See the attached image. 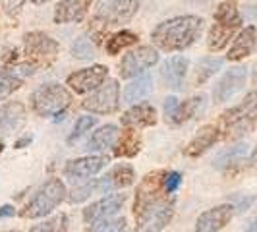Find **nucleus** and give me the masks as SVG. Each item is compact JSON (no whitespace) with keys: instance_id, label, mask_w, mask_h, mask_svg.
<instances>
[{"instance_id":"nucleus-1","label":"nucleus","mask_w":257,"mask_h":232,"mask_svg":"<svg viewBox=\"0 0 257 232\" xmlns=\"http://www.w3.org/2000/svg\"><path fill=\"white\" fill-rule=\"evenodd\" d=\"M203 18L199 16H178L167 20L153 29L151 39L161 51L176 52L192 47L203 31Z\"/></svg>"},{"instance_id":"nucleus-2","label":"nucleus","mask_w":257,"mask_h":232,"mask_svg":"<svg viewBox=\"0 0 257 232\" xmlns=\"http://www.w3.org/2000/svg\"><path fill=\"white\" fill-rule=\"evenodd\" d=\"M60 51L58 43L52 37H49L43 31H31L24 35V54H26V62L24 64L12 66L20 76L33 74L39 68H47L56 60V54Z\"/></svg>"},{"instance_id":"nucleus-3","label":"nucleus","mask_w":257,"mask_h":232,"mask_svg":"<svg viewBox=\"0 0 257 232\" xmlns=\"http://www.w3.org/2000/svg\"><path fill=\"white\" fill-rule=\"evenodd\" d=\"M257 124V95L249 93L244 101L220 114L219 130L224 140H238L249 134Z\"/></svg>"},{"instance_id":"nucleus-4","label":"nucleus","mask_w":257,"mask_h":232,"mask_svg":"<svg viewBox=\"0 0 257 232\" xmlns=\"http://www.w3.org/2000/svg\"><path fill=\"white\" fill-rule=\"evenodd\" d=\"M213 18H215V24L209 31L207 47H209V51L220 52L230 43V39L236 35V31L242 26V16L238 12L236 0L220 2L213 14Z\"/></svg>"},{"instance_id":"nucleus-5","label":"nucleus","mask_w":257,"mask_h":232,"mask_svg":"<svg viewBox=\"0 0 257 232\" xmlns=\"http://www.w3.org/2000/svg\"><path fill=\"white\" fill-rule=\"evenodd\" d=\"M140 10V0H101L91 20V29L103 37L108 27H118L130 22Z\"/></svg>"},{"instance_id":"nucleus-6","label":"nucleus","mask_w":257,"mask_h":232,"mask_svg":"<svg viewBox=\"0 0 257 232\" xmlns=\"http://www.w3.org/2000/svg\"><path fill=\"white\" fill-rule=\"evenodd\" d=\"M66 186L60 178H49L37 192L31 195V199L22 209L24 219H41L52 213L56 207L64 201Z\"/></svg>"},{"instance_id":"nucleus-7","label":"nucleus","mask_w":257,"mask_h":232,"mask_svg":"<svg viewBox=\"0 0 257 232\" xmlns=\"http://www.w3.org/2000/svg\"><path fill=\"white\" fill-rule=\"evenodd\" d=\"M136 215V232H161L174 217V199L161 197L147 205L134 209Z\"/></svg>"},{"instance_id":"nucleus-8","label":"nucleus","mask_w":257,"mask_h":232,"mask_svg":"<svg viewBox=\"0 0 257 232\" xmlns=\"http://www.w3.org/2000/svg\"><path fill=\"white\" fill-rule=\"evenodd\" d=\"M72 103V95L60 83H45L31 95V108L39 116H56Z\"/></svg>"},{"instance_id":"nucleus-9","label":"nucleus","mask_w":257,"mask_h":232,"mask_svg":"<svg viewBox=\"0 0 257 232\" xmlns=\"http://www.w3.org/2000/svg\"><path fill=\"white\" fill-rule=\"evenodd\" d=\"M120 104V85L116 79H106L95 93L83 101V108L93 114H112Z\"/></svg>"},{"instance_id":"nucleus-10","label":"nucleus","mask_w":257,"mask_h":232,"mask_svg":"<svg viewBox=\"0 0 257 232\" xmlns=\"http://www.w3.org/2000/svg\"><path fill=\"white\" fill-rule=\"evenodd\" d=\"M159 62V52L153 47H138L136 51H130L128 54L122 56L120 60V77L122 79H130V77H136L138 74L145 72L147 68H151Z\"/></svg>"},{"instance_id":"nucleus-11","label":"nucleus","mask_w":257,"mask_h":232,"mask_svg":"<svg viewBox=\"0 0 257 232\" xmlns=\"http://www.w3.org/2000/svg\"><path fill=\"white\" fill-rule=\"evenodd\" d=\"M106 77H108V68L103 64H95L70 74L66 83L76 93H87V91L99 89L106 81Z\"/></svg>"},{"instance_id":"nucleus-12","label":"nucleus","mask_w":257,"mask_h":232,"mask_svg":"<svg viewBox=\"0 0 257 232\" xmlns=\"http://www.w3.org/2000/svg\"><path fill=\"white\" fill-rule=\"evenodd\" d=\"M110 163V159L106 155H89V157H81L74 159L64 167V176L68 180H87L93 174L101 172L106 165Z\"/></svg>"},{"instance_id":"nucleus-13","label":"nucleus","mask_w":257,"mask_h":232,"mask_svg":"<svg viewBox=\"0 0 257 232\" xmlns=\"http://www.w3.org/2000/svg\"><path fill=\"white\" fill-rule=\"evenodd\" d=\"M245 77H247V68L245 66H234L230 68L224 76L220 77V81L213 89V101L217 104L226 103L232 99L238 91L245 85Z\"/></svg>"},{"instance_id":"nucleus-14","label":"nucleus","mask_w":257,"mask_h":232,"mask_svg":"<svg viewBox=\"0 0 257 232\" xmlns=\"http://www.w3.org/2000/svg\"><path fill=\"white\" fill-rule=\"evenodd\" d=\"M126 203V195L124 193H112V195H106L101 201H95L89 207L83 209V220L87 224H95V222H101L104 219H110L112 215H116Z\"/></svg>"},{"instance_id":"nucleus-15","label":"nucleus","mask_w":257,"mask_h":232,"mask_svg":"<svg viewBox=\"0 0 257 232\" xmlns=\"http://www.w3.org/2000/svg\"><path fill=\"white\" fill-rule=\"evenodd\" d=\"M234 213H236V207L232 205V203H222V205L213 207V209H209V211L199 215V219L195 222V232L222 230L232 220Z\"/></svg>"},{"instance_id":"nucleus-16","label":"nucleus","mask_w":257,"mask_h":232,"mask_svg":"<svg viewBox=\"0 0 257 232\" xmlns=\"http://www.w3.org/2000/svg\"><path fill=\"white\" fill-rule=\"evenodd\" d=\"M134 180H136L134 168L130 167V165H126V163H120L114 168H110V172H106L103 178H97L95 180V190H97V193L122 190V188L132 186Z\"/></svg>"},{"instance_id":"nucleus-17","label":"nucleus","mask_w":257,"mask_h":232,"mask_svg":"<svg viewBox=\"0 0 257 232\" xmlns=\"http://www.w3.org/2000/svg\"><path fill=\"white\" fill-rule=\"evenodd\" d=\"M188 66H190V60L186 56L176 54V56L168 58L167 62L163 64V70H161L163 83L170 89H182L186 74H188Z\"/></svg>"},{"instance_id":"nucleus-18","label":"nucleus","mask_w":257,"mask_h":232,"mask_svg":"<svg viewBox=\"0 0 257 232\" xmlns=\"http://www.w3.org/2000/svg\"><path fill=\"white\" fill-rule=\"evenodd\" d=\"M93 0H62L54 10L56 24H77L91 10Z\"/></svg>"},{"instance_id":"nucleus-19","label":"nucleus","mask_w":257,"mask_h":232,"mask_svg":"<svg viewBox=\"0 0 257 232\" xmlns=\"http://www.w3.org/2000/svg\"><path fill=\"white\" fill-rule=\"evenodd\" d=\"M24 124H26V106L20 101H10L0 106V136L14 134Z\"/></svg>"},{"instance_id":"nucleus-20","label":"nucleus","mask_w":257,"mask_h":232,"mask_svg":"<svg viewBox=\"0 0 257 232\" xmlns=\"http://www.w3.org/2000/svg\"><path fill=\"white\" fill-rule=\"evenodd\" d=\"M219 140H220L219 126L207 124V126H203V128L195 134V138H193L192 142L188 143V147L184 149V155L186 157H199V155H203L205 151H209Z\"/></svg>"},{"instance_id":"nucleus-21","label":"nucleus","mask_w":257,"mask_h":232,"mask_svg":"<svg viewBox=\"0 0 257 232\" xmlns=\"http://www.w3.org/2000/svg\"><path fill=\"white\" fill-rule=\"evenodd\" d=\"M122 118V124L126 128H147V126H155L157 124V110L153 104L149 103H138L126 110Z\"/></svg>"},{"instance_id":"nucleus-22","label":"nucleus","mask_w":257,"mask_h":232,"mask_svg":"<svg viewBox=\"0 0 257 232\" xmlns=\"http://www.w3.org/2000/svg\"><path fill=\"white\" fill-rule=\"evenodd\" d=\"M255 43H257V29L255 26H247L240 31V35L234 39L230 51L226 54V58L230 62H238L245 56H249L251 52L255 51Z\"/></svg>"},{"instance_id":"nucleus-23","label":"nucleus","mask_w":257,"mask_h":232,"mask_svg":"<svg viewBox=\"0 0 257 232\" xmlns=\"http://www.w3.org/2000/svg\"><path fill=\"white\" fill-rule=\"evenodd\" d=\"M153 93V77L151 76H142L134 81H130L124 89V103L136 104L147 99Z\"/></svg>"},{"instance_id":"nucleus-24","label":"nucleus","mask_w":257,"mask_h":232,"mask_svg":"<svg viewBox=\"0 0 257 232\" xmlns=\"http://www.w3.org/2000/svg\"><path fill=\"white\" fill-rule=\"evenodd\" d=\"M142 149V138L140 134L136 132V128H126L122 132L120 140L114 147V155L116 157H136Z\"/></svg>"},{"instance_id":"nucleus-25","label":"nucleus","mask_w":257,"mask_h":232,"mask_svg":"<svg viewBox=\"0 0 257 232\" xmlns=\"http://www.w3.org/2000/svg\"><path fill=\"white\" fill-rule=\"evenodd\" d=\"M207 104V97L205 95H195V97H190L188 101L178 104V110H176V116H174V124H184L188 120H192L195 116L201 114V110L205 108Z\"/></svg>"},{"instance_id":"nucleus-26","label":"nucleus","mask_w":257,"mask_h":232,"mask_svg":"<svg viewBox=\"0 0 257 232\" xmlns=\"http://www.w3.org/2000/svg\"><path fill=\"white\" fill-rule=\"evenodd\" d=\"M116 138H118V128L114 124H106V126L99 128L91 136L87 149L89 151H106L116 143Z\"/></svg>"},{"instance_id":"nucleus-27","label":"nucleus","mask_w":257,"mask_h":232,"mask_svg":"<svg viewBox=\"0 0 257 232\" xmlns=\"http://www.w3.org/2000/svg\"><path fill=\"white\" fill-rule=\"evenodd\" d=\"M222 62H224V60L219 58V56H207V58H201V60L197 62V68H195L193 83H195V85H203L205 81H209V79L222 68Z\"/></svg>"},{"instance_id":"nucleus-28","label":"nucleus","mask_w":257,"mask_h":232,"mask_svg":"<svg viewBox=\"0 0 257 232\" xmlns=\"http://www.w3.org/2000/svg\"><path fill=\"white\" fill-rule=\"evenodd\" d=\"M22 76L14 70L12 66L8 68H0V101L10 97L14 91H18L22 87Z\"/></svg>"},{"instance_id":"nucleus-29","label":"nucleus","mask_w":257,"mask_h":232,"mask_svg":"<svg viewBox=\"0 0 257 232\" xmlns=\"http://www.w3.org/2000/svg\"><path fill=\"white\" fill-rule=\"evenodd\" d=\"M245 153H247V145H245V143H238V145H234V147H228V149H224L222 153H219V157L215 159V167L217 168L234 167V165H238V163L244 159Z\"/></svg>"},{"instance_id":"nucleus-30","label":"nucleus","mask_w":257,"mask_h":232,"mask_svg":"<svg viewBox=\"0 0 257 232\" xmlns=\"http://www.w3.org/2000/svg\"><path fill=\"white\" fill-rule=\"evenodd\" d=\"M138 39L140 37H138L134 31L122 29V31H118V33H114V35H110V37L106 39V52H108V54H118L122 49L136 45Z\"/></svg>"},{"instance_id":"nucleus-31","label":"nucleus","mask_w":257,"mask_h":232,"mask_svg":"<svg viewBox=\"0 0 257 232\" xmlns=\"http://www.w3.org/2000/svg\"><path fill=\"white\" fill-rule=\"evenodd\" d=\"M93 37L89 35H81L76 39V43L72 45V54L79 60H91L97 56V41H91Z\"/></svg>"},{"instance_id":"nucleus-32","label":"nucleus","mask_w":257,"mask_h":232,"mask_svg":"<svg viewBox=\"0 0 257 232\" xmlns=\"http://www.w3.org/2000/svg\"><path fill=\"white\" fill-rule=\"evenodd\" d=\"M29 232H68V215L60 213L35 224Z\"/></svg>"},{"instance_id":"nucleus-33","label":"nucleus","mask_w":257,"mask_h":232,"mask_svg":"<svg viewBox=\"0 0 257 232\" xmlns=\"http://www.w3.org/2000/svg\"><path fill=\"white\" fill-rule=\"evenodd\" d=\"M95 124H97V118H95V116H79L76 126H74V132H72L70 138H68V143H70V145L76 143L81 136H85L87 132H91V128H95Z\"/></svg>"},{"instance_id":"nucleus-34","label":"nucleus","mask_w":257,"mask_h":232,"mask_svg":"<svg viewBox=\"0 0 257 232\" xmlns=\"http://www.w3.org/2000/svg\"><path fill=\"white\" fill-rule=\"evenodd\" d=\"M89 232H126V219H104L95 222Z\"/></svg>"},{"instance_id":"nucleus-35","label":"nucleus","mask_w":257,"mask_h":232,"mask_svg":"<svg viewBox=\"0 0 257 232\" xmlns=\"http://www.w3.org/2000/svg\"><path fill=\"white\" fill-rule=\"evenodd\" d=\"M93 193H97V190H95V180L87 182V184H83V186L76 188L74 192L68 195V201H70V203H81V201H85V199H87L89 195H93Z\"/></svg>"},{"instance_id":"nucleus-36","label":"nucleus","mask_w":257,"mask_h":232,"mask_svg":"<svg viewBox=\"0 0 257 232\" xmlns=\"http://www.w3.org/2000/svg\"><path fill=\"white\" fill-rule=\"evenodd\" d=\"M182 184V174L180 172H176V170H172V172H167V176H165V192L170 195V193H174L178 188H180Z\"/></svg>"},{"instance_id":"nucleus-37","label":"nucleus","mask_w":257,"mask_h":232,"mask_svg":"<svg viewBox=\"0 0 257 232\" xmlns=\"http://www.w3.org/2000/svg\"><path fill=\"white\" fill-rule=\"evenodd\" d=\"M178 99L176 97H167L165 99V118H167V122H174V116H176V110H178Z\"/></svg>"},{"instance_id":"nucleus-38","label":"nucleus","mask_w":257,"mask_h":232,"mask_svg":"<svg viewBox=\"0 0 257 232\" xmlns=\"http://www.w3.org/2000/svg\"><path fill=\"white\" fill-rule=\"evenodd\" d=\"M230 199L236 203L234 207H236V211H238V213H244L245 209H249V205L255 201V197H253V195H249V197H244V195H232Z\"/></svg>"},{"instance_id":"nucleus-39","label":"nucleus","mask_w":257,"mask_h":232,"mask_svg":"<svg viewBox=\"0 0 257 232\" xmlns=\"http://www.w3.org/2000/svg\"><path fill=\"white\" fill-rule=\"evenodd\" d=\"M24 2L26 0H2V8L8 16H16L20 12V8L24 6Z\"/></svg>"},{"instance_id":"nucleus-40","label":"nucleus","mask_w":257,"mask_h":232,"mask_svg":"<svg viewBox=\"0 0 257 232\" xmlns=\"http://www.w3.org/2000/svg\"><path fill=\"white\" fill-rule=\"evenodd\" d=\"M31 142H33V138H31V136H24V138H20L18 142L14 143V147H16V149H24V147H27Z\"/></svg>"},{"instance_id":"nucleus-41","label":"nucleus","mask_w":257,"mask_h":232,"mask_svg":"<svg viewBox=\"0 0 257 232\" xmlns=\"http://www.w3.org/2000/svg\"><path fill=\"white\" fill-rule=\"evenodd\" d=\"M16 213V209L12 205H2L0 207V219H6V217H12Z\"/></svg>"},{"instance_id":"nucleus-42","label":"nucleus","mask_w":257,"mask_h":232,"mask_svg":"<svg viewBox=\"0 0 257 232\" xmlns=\"http://www.w3.org/2000/svg\"><path fill=\"white\" fill-rule=\"evenodd\" d=\"M249 163H251L253 167H257V147L253 149V153H251V157H249Z\"/></svg>"},{"instance_id":"nucleus-43","label":"nucleus","mask_w":257,"mask_h":232,"mask_svg":"<svg viewBox=\"0 0 257 232\" xmlns=\"http://www.w3.org/2000/svg\"><path fill=\"white\" fill-rule=\"evenodd\" d=\"M245 232H257V219L253 220L249 226H247V230H245Z\"/></svg>"},{"instance_id":"nucleus-44","label":"nucleus","mask_w":257,"mask_h":232,"mask_svg":"<svg viewBox=\"0 0 257 232\" xmlns=\"http://www.w3.org/2000/svg\"><path fill=\"white\" fill-rule=\"evenodd\" d=\"M253 83H257V64L253 66Z\"/></svg>"},{"instance_id":"nucleus-45","label":"nucleus","mask_w":257,"mask_h":232,"mask_svg":"<svg viewBox=\"0 0 257 232\" xmlns=\"http://www.w3.org/2000/svg\"><path fill=\"white\" fill-rule=\"evenodd\" d=\"M45 2H49V0H33V4H45Z\"/></svg>"},{"instance_id":"nucleus-46","label":"nucleus","mask_w":257,"mask_h":232,"mask_svg":"<svg viewBox=\"0 0 257 232\" xmlns=\"http://www.w3.org/2000/svg\"><path fill=\"white\" fill-rule=\"evenodd\" d=\"M2 151H4V143L0 142V153H2Z\"/></svg>"},{"instance_id":"nucleus-47","label":"nucleus","mask_w":257,"mask_h":232,"mask_svg":"<svg viewBox=\"0 0 257 232\" xmlns=\"http://www.w3.org/2000/svg\"><path fill=\"white\" fill-rule=\"evenodd\" d=\"M4 232H20V230H4Z\"/></svg>"},{"instance_id":"nucleus-48","label":"nucleus","mask_w":257,"mask_h":232,"mask_svg":"<svg viewBox=\"0 0 257 232\" xmlns=\"http://www.w3.org/2000/svg\"><path fill=\"white\" fill-rule=\"evenodd\" d=\"M255 95H257V91H255Z\"/></svg>"}]
</instances>
